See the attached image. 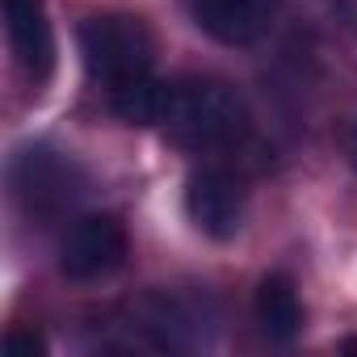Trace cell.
Instances as JSON below:
<instances>
[{
    "label": "cell",
    "instance_id": "obj_3",
    "mask_svg": "<svg viewBox=\"0 0 357 357\" xmlns=\"http://www.w3.org/2000/svg\"><path fill=\"white\" fill-rule=\"evenodd\" d=\"M9 181H13V194H17L22 211L34 215V219H59L89 194L80 164L51 151V147L17 151V160L9 168Z\"/></svg>",
    "mask_w": 357,
    "mask_h": 357
},
{
    "label": "cell",
    "instance_id": "obj_1",
    "mask_svg": "<svg viewBox=\"0 0 357 357\" xmlns=\"http://www.w3.org/2000/svg\"><path fill=\"white\" fill-rule=\"evenodd\" d=\"M164 135L176 147L190 151H215L227 147L240 130H244V105L240 97L206 76H181L168 84V101H164Z\"/></svg>",
    "mask_w": 357,
    "mask_h": 357
},
{
    "label": "cell",
    "instance_id": "obj_8",
    "mask_svg": "<svg viewBox=\"0 0 357 357\" xmlns=\"http://www.w3.org/2000/svg\"><path fill=\"white\" fill-rule=\"evenodd\" d=\"M257 324L269 340H294L303 332V303L286 273H269L257 286Z\"/></svg>",
    "mask_w": 357,
    "mask_h": 357
},
{
    "label": "cell",
    "instance_id": "obj_2",
    "mask_svg": "<svg viewBox=\"0 0 357 357\" xmlns=\"http://www.w3.org/2000/svg\"><path fill=\"white\" fill-rule=\"evenodd\" d=\"M80 59H84V72L109 93V89H122L130 80L151 76L155 38H151L147 22L130 17V13L89 17L80 26Z\"/></svg>",
    "mask_w": 357,
    "mask_h": 357
},
{
    "label": "cell",
    "instance_id": "obj_7",
    "mask_svg": "<svg viewBox=\"0 0 357 357\" xmlns=\"http://www.w3.org/2000/svg\"><path fill=\"white\" fill-rule=\"evenodd\" d=\"M190 5H194V22L215 43L244 47V43H257L269 30L278 0H190Z\"/></svg>",
    "mask_w": 357,
    "mask_h": 357
},
{
    "label": "cell",
    "instance_id": "obj_4",
    "mask_svg": "<svg viewBox=\"0 0 357 357\" xmlns=\"http://www.w3.org/2000/svg\"><path fill=\"white\" fill-rule=\"evenodd\" d=\"M126 252L130 240L114 215H80L59 244V269L72 282H101L126 265Z\"/></svg>",
    "mask_w": 357,
    "mask_h": 357
},
{
    "label": "cell",
    "instance_id": "obj_10",
    "mask_svg": "<svg viewBox=\"0 0 357 357\" xmlns=\"http://www.w3.org/2000/svg\"><path fill=\"white\" fill-rule=\"evenodd\" d=\"M5 353H9V357H43V353H47V344H43V336H38V332L13 328V332L5 336Z\"/></svg>",
    "mask_w": 357,
    "mask_h": 357
},
{
    "label": "cell",
    "instance_id": "obj_9",
    "mask_svg": "<svg viewBox=\"0 0 357 357\" xmlns=\"http://www.w3.org/2000/svg\"><path fill=\"white\" fill-rule=\"evenodd\" d=\"M164 101H168V84L155 76L130 80L122 89H109V109L126 122V126H160L164 122Z\"/></svg>",
    "mask_w": 357,
    "mask_h": 357
},
{
    "label": "cell",
    "instance_id": "obj_5",
    "mask_svg": "<svg viewBox=\"0 0 357 357\" xmlns=\"http://www.w3.org/2000/svg\"><path fill=\"white\" fill-rule=\"evenodd\" d=\"M185 215L211 240H236L248 219V190L227 168H202L185 181Z\"/></svg>",
    "mask_w": 357,
    "mask_h": 357
},
{
    "label": "cell",
    "instance_id": "obj_6",
    "mask_svg": "<svg viewBox=\"0 0 357 357\" xmlns=\"http://www.w3.org/2000/svg\"><path fill=\"white\" fill-rule=\"evenodd\" d=\"M5 34L17 68L34 84H47L55 76V30L47 0H5Z\"/></svg>",
    "mask_w": 357,
    "mask_h": 357
}]
</instances>
